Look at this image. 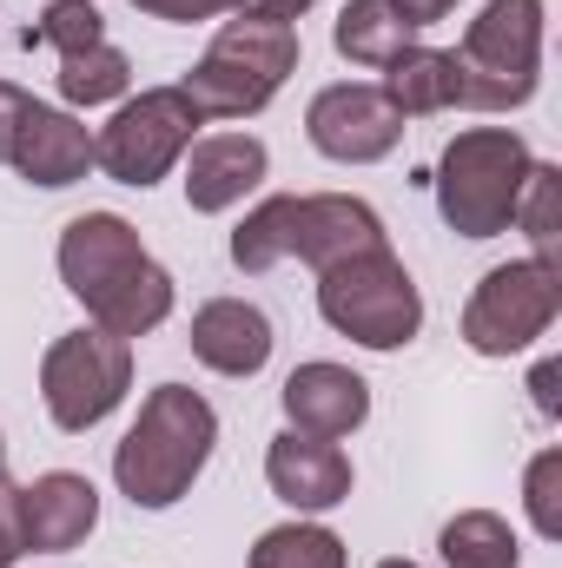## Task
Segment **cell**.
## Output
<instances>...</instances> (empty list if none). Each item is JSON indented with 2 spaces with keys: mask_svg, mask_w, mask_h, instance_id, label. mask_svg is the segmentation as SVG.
<instances>
[{
  "mask_svg": "<svg viewBox=\"0 0 562 568\" xmlns=\"http://www.w3.org/2000/svg\"><path fill=\"white\" fill-rule=\"evenodd\" d=\"M27 556V536H20V483L0 469V568H13Z\"/></svg>",
  "mask_w": 562,
  "mask_h": 568,
  "instance_id": "27",
  "label": "cell"
},
{
  "mask_svg": "<svg viewBox=\"0 0 562 568\" xmlns=\"http://www.w3.org/2000/svg\"><path fill=\"white\" fill-rule=\"evenodd\" d=\"M436 556H443V568H516L523 542H516V529L496 509H463V516L443 523Z\"/></svg>",
  "mask_w": 562,
  "mask_h": 568,
  "instance_id": "21",
  "label": "cell"
},
{
  "mask_svg": "<svg viewBox=\"0 0 562 568\" xmlns=\"http://www.w3.org/2000/svg\"><path fill=\"white\" fill-rule=\"evenodd\" d=\"M107 40V20H100V0H53L33 27H27V47H53L60 60L67 53H87Z\"/></svg>",
  "mask_w": 562,
  "mask_h": 568,
  "instance_id": "25",
  "label": "cell"
},
{
  "mask_svg": "<svg viewBox=\"0 0 562 568\" xmlns=\"http://www.w3.org/2000/svg\"><path fill=\"white\" fill-rule=\"evenodd\" d=\"M185 344H192V357L205 364V371H219V377H259L265 364H272V317L259 311V304H245V297H212V304H199L192 311V331H185Z\"/></svg>",
  "mask_w": 562,
  "mask_h": 568,
  "instance_id": "15",
  "label": "cell"
},
{
  "mask_svg": "<svg viewBox=\"0 0 562 568\" xmlns=\"http://www.w3.org/2000/svg\"><path fill=\"white\" fill-rule=\"evenodd\" d=\"M304 140L318 145L324 159H338V165H378V159L398 152L404 120H398V106H391L378 87L338 80V87L311 93V106H304Z\"/></svg>",
  "mask_w": 562,
  "mask_h": 568,
  "instance_id": "10",
  "label": "cell"
},
{
  "mask_svg": "<svg viewBox=\"0 0 562 568\" xmlns=\"http://www.w3.org/2000/svg\"><path fill=\"white\" fill-rule=\"evenodd\" d=\"M398 13H404V20H411V27H436V20H450V13H456V0H398Z\"/></svg>",
  "mask_w": 562,
  "mask_h": 568,
  "instance_id": "32",
  "label": "cell"
},
{
  "mask_svg": "<svg viewBox=\"0 0 562 568\" xmlns=\"http://www.w3.org/2000/svg\"><path fill=\"white\" fill-rule=\"evenodd\" d=\"M536 152L516 126H470L443 145L430 185H436V212L456 239H496L516 219L523 179H530Z\"/></svg>",
  "mask_w": 562,
  "mask_h": 568,
  "instance_id": "5",
  "label": "cell"
},
{
  "mask_svg": "<svg viewBox=\"0 0 562 568\" xmlns=\"http://www.w3.org/2000/svg\"><path fill=\"white\" fill-rule=\"evenodd\" d=\"M298 252V192H272V199H259L245 219H239V232H232V265L239 272H272Z\"/></svg>",
  "mask_w": 562,
  "mask_h": 568,
  "instance_id": "20",
  "label": "cell"
},
{
  "mask_svg": "<svg viewBox=\"0 0 562 568\" xmlns=\"http://www.w3.org/2000/svg\"><path fill=\"white\" fill-rule=\"evenodd\" d=\"M378 568H418V562H404V556H384V562H378Z\"/></svg>",
  "mask_w": 562,
  "mask_h": 568,
  "instance_id": "33",
  "label": "cell"
},
{
  "mask_svg": "<svg viewBox=\"0 0 562 568\" xmlns=\"http://www.w3.org/2000/svg\"><path fill=\"white\" fill-rule=\"evenodd\" d=\"M562 311V272L556 258H510L496 272H483V284L463 304V344L476 357H516L536 337H550Z\"/></svg>",
  "mask_w": 562,
  "mask_h": 568,
  "instance_id": "9",
  "label": "cell"
},
{
  "mask_svg": "<svg viewBox=\"0 0 562 568\" xmlns=\"http://www.w3.org/2000/svg\"><path fill=\"white\" fill-rule=\"evenodd\" d=\"M378 245H391V232L364 199H351V192H304L298 199V252L291 258H304L311 272H331V265L378 252Z\"/></svg>",
  "mask_w": 562,
  "mask_h": 568,
  "instance_id": "17",
  "label": "cell"
},
{
  "mask_svg": "<svg viewBox=\"0 0 562 568\" xmlns=\"http://www.w3.org/2000/svg\"><path fill=\"white\" fill-rule=\"evenodd\" d=\"M27 185H40V192H67V185H80L87 172H93V133L67 113V106H27V120H20V133H13V159H7Z\"/></svg>",
  "mask_w": 562,
  "mask_h": 568,
  "instance_id": "16",
  "label": "cell"
},
{
  "mask_svg": "<svg viewBox=\"0 0 562 568\" xmlns=\"http://www.w3.org/2000/svg\"><path fill=\"white\" fill-rule=\"evenodd\" d=\"M199 106L179 93V87H145L140 100H120V113L93 133V165L113 179V185H159L199 140Z\"/></svg>",
  "mask_w": 562,
  "mask_h": 568,
  "instance_id": "8",
  "label": "cell"
},
{
  "mask_svg": "<svg viewBox=\"0 0 562 568\" xmlns=\"http://www.w3.org/2000/svg\"><path fill=\"white\" fill-rule=\"evenodd\" d=\"M556 384H562V364H556V357H543V364H536V377H530V390H536V410H543V417H562Z\"/></svg>",
  "mask_w": 562,
  "mask_h": 568,
  "instance_id": "31",
  "label": "cell"
},
{
  "mask_svg": "<svg viewBox=\"0 0 562 568\" xmlns=\"http://www.w3.org/2000/svg\"><path fill=\"white\" fill-rule=\"evenodd\" d=\"M127 390H133V344L100 324L53 337L40 357V404H47L53 429H67V436H87L93 424H107L127 404Z\"/></svg>",
  "mask_w": 562,
  "mask_h": 568,
  "instance_id": "7",
  "label": "cell"
},
{
  "mask_svg": "<svg viewBox=\"0 0 562 568\" xmlns=\"http://www.w3.org/2000/svg\"><path fill=\"white\" fill-rule=\"evenodd\" d=\"M318 0H239L245 20H279V27H298V13H311Z\"/></svg>",
  "mask_w": 562,
  "mask_h": 568,
  "instance_id": "30",
  "label": "cell"
},
{
  "mask_svg": "<svg viewBox=\"0 0 562 568\" xmlns=\"http://www.w3.org/2000/svg\"><path fill=\"white\" fill-rule=\"evenodd\" d=\"M265 483H272V496H279L284 509L324 516V509L351 503V483L358 476H351V456L338 443L304 436V429H284V436H272V449H265Z\"/></svg>",
  "mask_w": 562,
  "mask_h": 568,
  "instance_id": "11",
  "label": "cell"
},
{
  "mask_svg": "<svg viewBox=\"0 0 562 568\" xmlns=\"http://www.w3.org/2000/svg\"><path fill=\"white\" fill-rule=\"evenodd\" d=\"M100 529V489L80 469H47L20 483V536L33 556H67Z\"/></svg>",
  "mask_w": 562,
  "mask_h": 568,
  "instance_id": "12",
  "label": "cell"
},
{
  "mask_svg": "<svg viewBox=\"0 0 562 568\" xmlns=\"http://www.w3.org/2000/svg\"><path fill=\"white\" fill-rule=\"evenodd\" d=\"M265 172H272V152H265V140H252V133L192 140V152H185V205H192L199 219H219V212H232L245 192H259Z\"/></svg>",
  "mask_w": 562,
  "mask_h": 568,
  "instance_id": "14",
  "label": "cell"
},
{
  "mask_svg": "<svg viewBox=\"0 0 562 568\" xmlns=\"http://www.w3.org/2000/svg\"><path fill=\"white\" fill-rule=\"evenodd\" d=\"M245 568H344V542L324 523H279L252 542Z\"/></svg>",
  "mask_w": 562,
  "mask_h": 568,
  "instance_id": "23",
  "label": "cell"
},
{
  "mask_svg": "<svg viewBox=\"0 0 562 568\" xmlns=\"http://www.w3.org/2000/svg\"><path fill=\"white\" fill-rule=\"evenodd\" d=\"M398 120H430V113H450L456 106V53L450 47H404L391 67H384V87H378Z\"/></svg>",
  "mask_w": 562,
  "mask_h": 568,
  "instance_id": "18",
  "label": "cell"
},
{
  "mask_svg": "<svg viewBox=\"0 0 562 568\" xmlns=\"http://www.w3.org/2000/svg\"><path fill=\"white\" fill-rule=\"evenodd\" d=\"M219 449V410L185 384H152L133 429L113 449V483L133 509H172Z\"/></svg>",
  "mask_w": 562,
  "mask_h": 568,
  "instance_id": "2",
  "label": "cell"
},
{
  "mask_svg": "<svg viewBox=\"0 0 562 568\" xmlns=\"http://www.w3.org/2000/svg\"><path fill=\"white\" fill-rule=\"evenodd\" d=\"M53 258H60V284L87 304V317L100 331L127 337V344L145 337V331H159L172 317V304H179L172 272L145 252L140 232L120 212H80V219H67Z\"/></svg>",
  "mask_w": 562,
  "mask_h": 568,
  "instance_id": "1",
  "label": "cell"
},
{
  "mask_svg": "<svg viewBox=\"0 0 562 568\" xmlns=\"http://www.w3.org/2000/svg\"><path fill=\"white\" fill-rule=\"evenodd\" d=\"M523 509L543 542H562V449H536L523 469Z\"/></svg>",
  "mask_w": 562,
  "mask_h": 568,
  "instance_id": "26",
  "label": "cell"
},
{
  "mask_svg": "<svg viewBox=\"0 0 562 568\" xmlns=\"http://www.w3.org/2000/svg\"><path fill=\"white\" fill-rule=\"evenodd\" d=\"M318 317L364 351H404L423 331V291L404 272V258L378 245V252H358L318 272Z\"/></svg>",
  "mask_w": 562,
  "mask_h": 568,
  "instance_id": "6",
  "label": "cell"
},
{
  "mask_svg": "<svg viewBox=\"0 0 562 568\" xmlns=\"http://www.w3.org/2000/svg\"><path fill=\"white\" fill-rule=\"evenodd\" d=\"M0 469H7V436H0Z\"/></svg>",
  "mask_w": 562,
  "mask_h": 568,
  "instance_id": "34",
  "label": "cell"
},
{
  "mask_svg": "<svg viewBox=\"0 0 562 568\" xmlns=\"http://www.w3.org/2000/svg\"><path fill=\"white\" fill-rule=\"evenodd\" d=\"M543 0H483L456 47V106L470 113H516L543 87Z\"/></svg>",
  "mask_w": 562,
  "mask_h": 568,
  "instance_id": "3",
  "label": "cell"
},
{
  "mask_svg": "<svg viewBox=\"0 0 562 568\" xmlns=\"http://www.w3.org/2000/svg\"><path fill=\"white\" fill-rule=\"evenodd\" d=\"M127 87H133V60L113 40L60 60V100L67 106H107V100H127Z\"/></svg>",
  "mask_w": 562,
  "mask_h": 568,
  "instance_id": "22",
  "label": "cell"
},
{
  "mask_svg": "<svg viewBox=\"0 0 562 568\" xmlns=\"http://www.w3.org/2000/svg\"><path fill=\"white\" fill-rule=\"evenodd\" d=\"M298 27L279 20H245L232 13L212 47L199 53V67L179 80V93L199 106V120H252L279 100V87L298 73Z\"/></svg>",
  "mask_w": 562,
  "mask_h": 568,
  "instance_id": "4",
  "label": "cell"
},
{
  "mask_svg": "<svg viewBox=\"0 0 562 568\" xmlns=\"http://www.w3.org/2000/svg\"><path fill=\"white\" fill-rule=\"evenodd\" d=\"M331 47L351 60V67H391L404 47H418V27L398 13V0H344L338 20H331Z\"/></svg>",
  "mask_w": 562,
  "mask_h": 568,
  "instance_id": "19",
  "label": "cell"
},
{
  "mask_svg": "<svg viewBox=\"0 0 562 568\" xmlns=\"http://www.w3.org/2000/svg\"><path fill=\"white\" fill-rule=\"evenodd\" d=\"M152 20H172V27H192V20H219V13H239V0H133Z\"/></svg>",
  "mask_w": 562,
  "mask_h": 568,
  "instance_id": "28",
  "label": "cell"
},
{
  "mask_svg": "<svg viewBox=\"0 0 562 568\" xmlns=\"http://www.w3.org/2000/svg\"><path fill=\"white\" fill-rule=\"evenodd\" d=\"M279 404H284V424L291 429L338 443V436L364 429V417H371V384H364L351 364L318 357V364H298V371L284 377Z\"/></svg>",
  "mask_w": 562,
  "mask_h": 568,
  "instance_id": "13",
  "label": "cell"
},
{
  "mask_svg": "<svg viewBox=\"0 0 562 568\" xmlns=\"http://www.w3.org/2000/svg\"><path fill=\"white\" fill-rule=\"evenodd\" d=\"M536 252L530 258H556V239H562V165H530L523 179V199H516V219H510Z\"/></svg>",
  "mask_w": 562,
  "mask_h": 568,
  "instance_id": "24",
  "label": "cell"
},
{
  "mask_svg": "<svg viewBox=\"0 0 562 568\" xmlns=\"http://www.w3.org/2000/svg\"><path fill=\"white\" fill-rule=\"evenodd\" d=\"M27 106H33V93H27V87H13V80H0V165L13 159V133H20Z\"/></svg>",
  "mask_w": 562,
  "mask_h": 568,
  "instance_id": "29",
  "label": "cell"
}]
</instances>
